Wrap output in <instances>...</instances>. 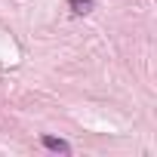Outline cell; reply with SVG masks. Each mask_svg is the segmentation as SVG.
<instances>
[{
    "label": "cell",
    "instance_id": "2",
    "mask_svg": "<svg viewBox=\"0 0 157 157\" xmlns=\"http://www.w3.org/2000/svg\"><path fill=\"white\" fill-rule=\"evenodd\" d=\"M68 6H71L74 16H86V13H93L96 0H68Z\"/></svg>",
    "mask_w": 157,
    "mask_h": 157
},
{
    "label": "cell",
    "instance_id": "1",
    "mask_svg": "<svg viewBox=\"0 0 157 157\" xmlns=\"http://www.w3.org/2000/svg\"><path fill=\"white\" fill-rule=\"evenodd\" d=\"M40 142H43V148H49V151H56V154H71V145H68V142H62V139L43 136Z\"/></svg>",
    "mask_w": 157,
    "mask_h": 157
}]
</instances>
